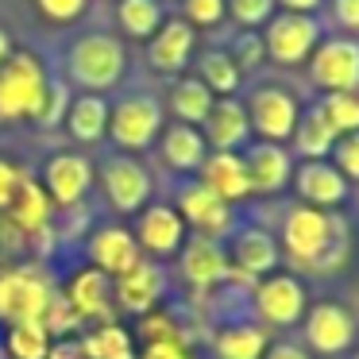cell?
<instances>
[{
	"label": "cell",
	"instance_id": "26",
	"mask_svg": "<svg viewBox=\"0 0 359 359\" xmlns=\"http://www.w3.org/2000/svg\"><path fill=\"white\" fill-rule=\"evenodd\" d=\"M109 109H112V104L104 101L101 93H78V97H70V109H66V116H62L70 140H78V143L104 140V135H109Z\"/></svg>",
	"mask_w": 359,
	"mask_h": 359
},
{
	"label": "cell",
	"instance_id": "43",
	"mask_svg": "<svg viewBox=\"0 0 359 359\" xmlns=\"http://www.w3.org/2000/svg\"><path fill=\"white\" fill-rule=\"evenodd\" d=\"M140 359H189L186 340H155V344H143Z\"/></svg>",
	"mask_w": 359,
	"mask_h": 359
},
{
	"label": "cell",
	"instance_id": "36",
	"mask_svg": "<svg viewBox=\"0 0 359 359\" xmlns=\"http://www.w3.org/2000/svg\"><path fill=\"white\" fill-rule=\"evenodd\" d=\"M224 12L243 32H259V24L274 16V0H224Z\"/></svg>",
	"mask_w": 359,
	"mask_h": 359
},
{
	"label": "cell",
	"instance_id": "31",
	"mask_svg": "<svg viewBox=\"0 0 359 359\" xmlns=\"http://www.w3.org/2000/svg\"><path fill=\"white\" fill-rule=\"evenodd\" d=\"M212 101H217V97H212L197 78H178V81H174V89H170V112L178 116V124H189V128H201L205 124Z\"/></svg>",
	"mask_w": 359,
	"mask_h": 359
},
{
	"label": "cell",
	"instance_id": "4",
	"mask_svg": "<svg viewBox=\"0 0 359 359\" xmlns=\"http://www.w3.org/2000/svg\"><path fill=\"white\" fill-rule=\"evenodd\" d=\"M163 132V104L151 93H132L109 109V135L120 151H147Z\"/></svg>",
	"mask_w": 359,
	"mask_h": 359
},
{
	"label": "cell",
	"instance_id": "12",
	"mask_svg": "<svg viewBox=\"0 0 359 359\" xmlns=\"http://www.w3.org/2000/svg\"><path fill=\"white\" fill-rule=\"evenodd\" d=\"M93 178H97L93 163L78 151H58L43 166V186H47L50 205H66V209L86 201V194L93 189Z\"/></svg>",
	"mask_w": 359,
	"mask_h": 359
},
{
	"label": "cell",
	"instance_id": "25",
	"mask_svg": "<svg viewBox=\"0 0 359 359\" xmlns=\"http://www.w3.org/2000/svg\"><path fill=\"white\" fill-rule=\"evenodd\" d=\"M158 155L170 170L178 174H197L209 158V143H205L201 128H189V124H170L158 132Z\"/></svg>",
	"mask_w": 359,
	"mask_h": 359
},
{
	"label": "cell",
	"instance_id": "34",
	"mask_svg": "<svg viewBox=\"0 0 359 359\" xmlns=\"http://www.w3.org/2000/svg\"><path fill=\"white\" fill-rule=\"evenodd\" d=\"M50 332L43 325H8L4 336V355L8 359H47L50 355Z\"/></svg>",
	"mask_w": 359,
	"mask_h": 359
},
{
	"label": "cell",
	"instance_id": "33",
	"mask_svg": "<svg viewBox=\"0 0 359 359\" xmlns=\"http://www.w3.org/2000/svg\"><path fill=\"white\" fill-rule=\"evenodd\" d=\"M116 24L128 39H151L163 24L158 0H116Z\"/></svg>",
	"mask_w": 359,
	"mask_h": 359
},
{
	"label": "cell",
	"instance_id": "5",
	"mask_svg": "<svg viewBox=\"0 0 359 359\" xmlns=\"http://www.w3.org/2000/svg\"><path fill=\"white\" fill-rule=\"evenodd\" d=\"M336 228H340V220H332L328 212L313 209V205H294L282 217V248L290 251L294 263H317L320 266V255H328Z\"/></svg>",
	"mask_w": 359,
	"mask_h": 359
},
{
	"label": "cell",
	"instance_id": "46",
	"mask_svg": "<svg viewBox=\"0 0 359 359\" xmlns=\"http://www.w3.org/2000/svg\"><path fill=\"white\" fill-rule=\"evenodd\" d=\"M325 0H274V8L282 12H297V16H313V12L320 8Z\"/></svg>",
	"mask_w": 359,
	"mask_h": 359
},
{
	"label": "cell",
	"instance_id": "2",
	"mask_svg": "<svg viewBox=\"0 0 359 359\" xmlns=\"http://www.w3.org/2000/svg\"><path fill=\"white\" fill-rule=\"evenodd\" d=\"M50 93V78L32 50H12V58L0 66V124L35 120L39 124L43 104Z\"/></svg>",
	"mask_w": 359,
	"mask_h": 359
},
{
	"label": "cell",
	"instance_id": "23",
	"mask_svg": "<svg viewBox=\"0 0 359 359\" xmlns=\"http://www.w3.org/2000/svg\"><path fill=\"white\" fill-rule=\"evenodd\" d=\"M228 255L217 240H205V236H194V240L182 243V274L189 278V286L197 290H212L228 278Z\"/></svg>",
	"mask_w": 359,
	"mask_h": 359
},
{
	"label": "cell",
	"instance_id": "32",
	"mask_svg": "<svg viewBox=\"0 0 359 359\" xmlns=\"http://www.w3.org/2000/svg\"><path fill=\"white\" fill-rule=\"evenodd\" d=\"M81 351L86 359H135L132 348V332H128L120 320H109V325H97L89 336H81Z\"/></svg>",
	"mask_w": 359,
	"mask_h": 359
},
{
	"label": "cell",
	"instance_id": "44",
	"mask_svg": "<svg viewBox=\"0 0 359 359\" xmlns=\"http://www.w3.org/2000/svg\"><path fill=\"white\" fill-rule=\"evenodd\" d=\"M332 16H336V24L355 39L359 35V0H332Z\"/></svg>",
	"mask_w": 359,
	"mask_h": 359
},
{
	"label": "cell",
	"instance_id": "10",
	"mask_svg": "<svg viewBox=\"0 0 359 359\" xmlns=\"http://www.w3.org/2000/svg\"><path fill=\"white\" fill-rule=\"evenodd\" d=\"M174 212L182 217V224L194 228L197 236H205V240L220 243V240H228V236L236 232L232 205H224L209 186H201V182H186V186L178 189V209Z\"/></svg>",
	"mask_w": 359,
	"mask_h": 359
},
{
	"label": "cell",
	"instance_id": "42",
	"mask_svg": "<svg viewBox=\"0 0 359 359\" xmlns=\"http://www.w3.org/2000/svg\"><path fill=\"white\" fill-rule=\"evenodd\" d=\"M20 186H24V170L16 163H8V158H0V212H8V205L20 194Z\"/></svg>",
	"mask_w": 359,
	"mask_h": 359
},
{
	"label": "cell",
	"instance_id": "38",
	"mask_svg": "<svg viewBox=\"0 0 359 359\" xmlns=\"http://www.w3.org/2000/svg\"><path fill=\"white\" fill-rule=\"evenodd\" d=\"M182 8H186V24L194 27V32H201V27H217L220 20L228 16L224 12V0H182Z\"/></svg>",
	"mask_w": 359,
	"mask_h": 359
},
{
	"label": "cell",
	"instance_id": "22",
	"mask_svg": "<svg viewBox=\"0 0 359 359\" xmlns=\"http://www.w3.org/2000/svg\"><path fill=\"white\" fill-rule=\"evenodd\" d=\"M201 135L209 143V151H240L248 147L251 140V124H248V112H243V101L236 97H220L212 101L209 116L201 124Z\"/></svg>",
	"mask_w": 359,
	"mask_h": 359
},
{
	"label": "cell",
	"instance_id": "15",
	"mask_svg": "<svg viewBox=\"0 0 359 359\" xmlns=\"http://www.w3.org/2000/svg\"><path fill=\"white\" fill-rule=\"evenodd\" d=\"M86 255H89V266L109 274V278H120V274H128L132 266L143 263V251H140V243H135V236L120 224L97 228L86 243Z\"/></svg>",
	"mask_w": 359,
	"mask_h": 359
},
{
	"label": "cell",
	"instance_id": "6",
	"mask_svg": "<svg viewBox=\"0 0 359 359\" xmlns=\"http://www.w3.org/2000/svg\"><path fill=\"white\" fill-rule=\"evenodd\" d=\"M243 112H248L251 132L259 135L263 143H286L297 128V116H302V104L290 89L278 86H259L248 93L243 101Z\"/></svg>",
	"mask_w": 359,
	"mask_h": 359
},
{
	"label": "cell",
	"instance_id": "40",
	"mask_svg": "<svg viewBox=\"0 0 359 359\" xmlns=\"http://www.w3.org/2000/svg\"><path fill=\"white\" fill-rule=\"evenodd\" d=\"M35 8H39V16L50 20V24H74V20L86 16L89 0H35Z\"/></svg>",
	"mask_w": 359,
	"mask_h": 359
},
{
	"label": "cell",
	"instance_id": "11",
	"mask_svg": "<svg viewBox=\"0 0 359 359\" xmlns=\"http://www.w3.org/2000/svg\"><path fill=\"white\" fill-rule=\"evenodd\" d=\"M104 197L116 212H143L151 201V174L135 155H109L101 166Z\"/></svg>",
	"mask_w": 359,
	"mask_h": 359
},
{
	"label": "cell",
	"instance_id": "45",
	"mask_svg": "<svg viewBox=\"0 0 359 359\" xmlns=\"http://www.w3.org/2000/svg\"><path fill=\"white\" fill-rule=\"evenodd\" d=\"M263 359H309V351H305L302 344H294V340H278V344L266 348Z\"/></svg>",
	"mask_w": 359,
	"mask_h": 359
},
{
	"label": "cell",
	"instance_id": "48",
	"mask_svg": "<svg viewBox=\"0 0 359 359\" xmlns=\"http://www.w3.org/2000/svg\"><path fill=\"white\" fill-rule=\"evenodd\" d=\"M351 359H359V351H355V355H351Z\"/></svg>",
	"mask_w": 359,
	"mask_h": 359
},
{
	"label": "cell",
	"instance_id": "14",
	"mask_svg": "<svg viewBox=\"0 0 359 359\" xmlns=\"http://www.w3.org/2000/svg\"><path fill=\"white\" fill-rule=\"evenodd\" d=\"M58 294L66 297V305H70L74 313H78L81 320H97V325H109V320H116V297H112V278L101 271H93V266H86V271H78L70 282H66Z\"/></svg>",
	"mask_w": 359,
	"mask_h": 359
},
{
	"label": "cell",
	"instance_id": "39",
	"mask_svg": "<svg viewBox=\"0 0 359 359\" xmlns=\"http://www.w3.org/2000/svg\"><path fill=\"white\" fill-rule=\"evenodd\" d=\"M228 55H232V62L240 66V74H243V70H255V66L263 62L266 47H263V39H259V32H243L240 39L232 43V50H228Z\"/></svg>",
	"mask_w": 359,
	"mask_h": 359
},
{
	"label": "cell",
	"instance_id": "20",
	"mask_svg": "<svg viewBox=\"0 0 359 359\" xmlns=\"http://www.w3.org/2000/svg\"><path fill=\"white\" fill-rule=\"evenodd\" d=\"M228 266H232L236 274H243V278H263V274H271L274 266H278V243H274V236L266 232V228L251 224V228H240V232H232V255H228Z\"/></svg>",
	"mask_w": 359,
	"mask_h": 359
},
{
	"label": "cell",
	"instance_id": "41",
	"mask_svg": "<svg viewBox=\"0 0 359 359\" xmlns=\"http://www.w3.org/2000/svg\"><path fill=\"white\" fill-rule=\"evenodd\" d=\"M66 109H70V86H62V81H50V93H47V104H43L39 124H43V128L62 124Z\"/></svg>",
	"mask_w": 359,
	"mask_h": 359
},
{
	"label": "cell",
	"instance_id": "28",
	"mask_svg": "<svg viewBox=\"0 0 359 359\" xmlns=\"http://www.w3.org/2000/svg\"><path fill=\"white\" fill-rule=\"evenodd\" d=\"M290 140H294L297 155H302L305 163H320V158L332 155L336 128L328 124V116L320 112V104H313V109H305L302 116H297V128H294Z\"/></svg>",
	"mask_w": 359,
	"mask_h": 359
},
{
	"label": "cell",
	"instance_id": "1",
	"mask_svg": "<svg viewBox=\"0 0 359 359\" xmlns=\"http://www.w3.org/2000/svg\"><path fill=\"white\" fill-rule=\"evenodd\" d=\"M128 70V50L116 35L109 32H89L70 43L66 50V78L81 86V93H109L120 86Z\"/></svg>",
	"mask_w": 359,
	"mask_h": 359
},
{
	"label": "cell",
	"instance_id": "35",
	"mask_svg": "<svg viewBox=\"0 0 359 359\" xmlns=\"http://www.w3.org/2000/svg\"><path fill=\"white\" fill-rule=\"evenodd\" d=\"M320 112H325L328 124L336 128V135L359 132V86L344 89V93H325Z\"/></svg>",
	"mask_w": 359,
	"mask_h": 359
},
{
	"label": "cell",
	"instance_id": "3",
	"mask_svg": "<svg viewBox=\"0 0 359 359\" xmlns=\"http://www.w3.org/2000/svg\"><path fill=\"white\" fill-rule=\"evenodd\" d=\"M55 286L32 266H8L0 271V317L8 325H43Z\"/></svg>",
	"mask_w": 359,
	"mask_h": 359
},
{
	"label": "cell",
	"instance_id": "8",
	"mask_svg": "<svg viewBox=\"0 0 359 359\" xmlns=\"http://www.w3.org/2000/svg\"><path fill=\"white\" fill-rule=\"evenodd\" d=\"M251 302H255V313L266 325H297L305 317V309H309L302 278L282 274V271H271L251 282Z\"/></svg>",
	"mask_w": 359,
	"mask_h": 359
},
{
	"label": "cell",
	"instance_id": "17",
	"mask_svg": "<svg viewBox=\"0 0 359 359\" xmlns=\"http://www.w3.org/2000/svg\"><path fill=\"white\" fill-rule=\"evenodd\" d=\"M194 43H197V32L186 24L182 16H166L158 24V32L147 39V62L151 70L158 74H182L194 58Z\"/></svg>",
	"mask_w": 359,
	"mask_h": 359
},
{
	"label": "cell",
	"instance_id": "27",
	"mask_svg": "<svg viewBox=\"0 0 359 359\" xmlns=\"http://www.w3.org/2000/svg\"><path fill=\"white\" fill-rule=\"evenodd\" d=\"M50 209H55V205H50L47 189H43L39 182L24 178L20 194L12 197V205H8V220H12L16 232L35 236V232H43V228H50Z\"/></svg>",
	"mask_w": 359,
	"mask_h": 359
},
{
	"label": "cell",
	"instance_id": "16",
	"mask_svg": "<svg viewBox=\"0 0 359 359\" xmlns=\"http://www.w3.org/2000/svg\"><path fill=\"white\" fill-rule=\"evenodd\" d=\"M243 170H248L251 194L271 197V194H282L290 186V178H294V158H290V151L282 143L259 140L243 151Z\"/></svg>",
	"mask_w": 359,
	"mask_h": 359
},
{
	"label": "cell",
	"instance_id": "9",
	"mask_svg": "<svg viewBox=\"0 0 359 359\" xmlns=\"http://www.w3.org/2000/svg\"><path fill=\"white\" fill-rule=\"evenodd\" d=\"M309 78L325 93H344V89L359 86V39H351V35L320 39L317 50L309 55Z\"/></svg>",
	"mask_w": 359,
	"mask_h": 359
},
{
	"label": "cell",
	"instance_id": "30",
	"mask_svg": "<svg viewBox=\"0 0 359 359\" xmlns=\"http://www.w3.org/2000/svg\"><path fill=\"white\" fill-rule=\"evenodd\" d=\"M194 78L220 101V97H236L243 74H240V66L232 62L228 50H205V55L197 58V74H194Z\"/></svg>",
	"mask_w": 359,
	"mask_h": 359
},
{
	"label": "cell",
	"instance_id": "29",
	"mask_svg": "<svg viewBox=\"0 0 359 359\" xmlns=\"http://www.w3.org/2000/svg\"><path fill=\"white\" fill-rule=\"evenodd\" d=\"M271 340L259 325H248V320H236V325H224L217 336H212V355L217 359H263Z\"/></svg>",
	"mask_w": 359,
	"mask_h": 359
},
{
	"label": "cell",
	"instance_id": "19",
	"mask_svg": "<svg viewBox=\"0 0 359 359\" xmlns=\"http://www.w3.org/2000/svg\"><path fill=\"white\" fill-rule=\"evenodd\" d=\"M135 243H140V251H151L155 259L178 255L182 243H186V224L174 212V205H147L140 212V224H135Z\"/></svg>",
	"mask_w": 359,
	"mask_h": 359
},
{
	"label": "cell",
	"instance_id": "21",
	"mask_svg": "<svg viewBox=\"0 0 359 359\" xmlns=\"http://www.w3.org/2000/svg\"><path fill=\"white\" fill-rule=\"evenodd\" d=\"M294 189L302 197V205H313V209L328 212L348 197V178L336 170L332 163H302L294 166Z\"/></svg>",
	"mask_w": 359,
	"mask_h": 359
},
{
	"label": "cell",
	"instance_id": "37",
	"mask_svg": "<svg viewBox=\"0 0 359 359\" xmlns=\"http://www.w3.org/2000/svg\"><path fill=\"white\" fill-rule=\"evenodd\" d=\"M332 166L348 182H359V132L336 135V143H332Z\"/></svg>",
	"mask_w": 359,
	"mask_h": 359
},
{
	"label": "cell",
	"instance_id": "18",
	"mask_svg": "<svg viewBox=\"0 0 359 359\" xmlns=\"http://www.w3.org/2000/svg\"><path fill=\"white\" fill-rule=\"evenodd\" d=\"M166 294V274L158 263H147L143 259L140 266H132L128 274H120L116 286H112V297L124 313H135V317H147L155 313V305L163 302Z\"/></svg>",
	"mask_w": 359,
	"mask_h": 359
},
{
	"label": "cell",
	"instance_id": "24",
	"mask_svg": "<svg viewBox=\"0 0 359 359\" xmlns=\"http://www.w3.org/2000/svg\"><path fill=\"white\" fill-rule=\"evenodd\" d=\"M197 174H201V186H209L224 205H236L243 197H251L240 151H209V158H205V166Z\"/></svg>",
	"mask_w": 359,
	"mask_h": 359
},
{
	"label": "cell",
	"instance_id": "47",
	"mask_svg": "<svg viewBox=\"0 0 359 359\" xmlns=\"http://www.w3.org/2000/svg\"><path fill=\"white\" fill-rule=\"evenodd\" d=\"M12 50H16V47H12V35L4 32V27H0V66H4V62L12 58Z\"/></svg>",
	"mask_w": 359,
	"mask_h": 359
},
{
	"label": "cell",
	"instance_id": "7",
	"mask_svg": "<svg viewBox=\"0 0 359 359\" xmlns=\"http://www.w3.org/2000/svg\"><path fill=\"white\" fill-rule=\"evenodd\" d=\"M320 43V24L313 16H297V12H274L266 20L263 47L266 58H274L278 66H305L309 55Z\"/></svg>",
	"mask_w": 359,
	"mask_h": 359
},
{
	"label": "cell",
	"instance_id": "13",
	"mask_svg": "<svg viewBox=\"0 0 359 359\" xmlns=\"http://www.w3.org/2000/svg\"><path fill=\"white\" fill-rule=\"evenodd\" d=\"M355 340V317L340 302H317L305 309V344L317 355H340Z\"/></svg>",
	"mask_w": 359,
	"mask_h": 359
}]
</instances>
